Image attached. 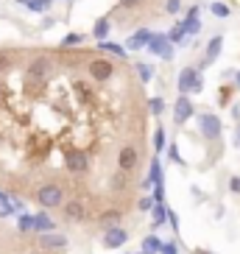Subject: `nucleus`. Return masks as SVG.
<instances>
[{"mask_svg":"<svg viewBox=\"0 0 240 254\" xmlns=\"http://www.w3.org/2000/svg\"><path fill=\"white\" fill-rule=\"evenodd\" d=\"M235 84H238V87H240V70H238V73H235Z\"/></svg>","mask_w":240,"mask_h":254,"instance_id":"nucleus-42","label":"nucleus"},{"mask_svg":"<svg viewBox=\"0 0 240 254\" xmlns=\"http://www.w3.org/2000/svg\"><path fill=\"white\" fill-rule=\"evenodd\" d=\"M187 37V31H184V23H176V28L168 34V39H171V45H179L181 39Z\"/></svg>","mask_w":240,"mask_h":254,"instance_id":"nucleus-20","label":"nucleus"},{"mask_svg":"<svg viewBox=\"0 0 240 254\" xmlns=\"http://www.w3.org/2000/svg\"><path fill=\"white\" fill-rule=\"evenodd\" d=\"M87 165H90V159L84 157V154H70V157H67V168L73 173H84V171H87Z\"/></svg>","mask_w":240,"mask_h":254,"instance_id":"nucleus-17","label":"nucleus"},{"mask_svg":"<svg viewBox=\"0 0 240 254\" xmlns=\"http://www.w3.org/2000/svg\"><path fill=\"white\" fill-rule=\"evenodd\" d=\"M120 6H126V8H134V6H140V0H120Z\"/></svg>","mask_w":240,"mask_h":254,"instance_id":"nucleus-40","label":"nucleus"},{"mask_svg":"<svg viewBox=\"0 0 240 254\" xmlns=\"http://www.w3.org/2000/svg\"><path fill=\"white\" fill-rule=\"evenodd\" d=\"M221 48H224V37H212L210 45H207V53H204V67H207V64H212V62L218 59Z\"/></svg>","mask_w":240,"mask_h":254,"instance_id":"nucleus-11","label":"nucleus"},{"mask_svg":"<svg viewBox=\"0 0 240 254\" xmlns=\"http://www.w3.org/2000/svg\"><path fill=\"white\" fill-rule=\"evenodd\" d=\"M145 51H151L154 56H159V59H165V62L173 56V45H171V39H168V34H157V31L151 34Z\"/></svg>","mask_w":240,"mask_h":254,"instance_id":"nucleus-4","label":"nucleus"},{"mask_svg":"<svg viewBox=\"0 0 240 254\" xmlns=\"http://www.w3.org/2000/svg\"><path fill=\"white\" fill-rule=\"evenodd\" d=\"M34 229L37 232H53V221L45 212H39V215H34Z\"/></svg>","mask_w":240,"mask_h":254,"instance_id":"nucleus-19","label":"nucleus"},{"mask_svg":"<svg viewBox=\"0 0 240 254\" xmlns=\"http://www.w3.org/2000/svg\"><path fill=\"white\" fill-rule=\"evenodd\" d=\"M165 11L168 14H179L181 11V0H165Z\"/></svg>","mask_w":240,"mask_h":254,"instance_id":"nucleus-34","label":"nucleus"},{"mask_svg":"<svg viewBox=\"0 0 240 254\" xmlns=\"http://www.w3.org/2000/svg\"><path fill=\"white\" fill-rule=\"evenodd\" d=\"M17 3H23V6H25V3H31V0H17Z\"/></svg>","mask_w":240,"mask_h":254,"instance_id":"nucleus-44","label":"nucleus"},{"mask_svg":"<svg viewBox=\"0 0 240 254\" xmlns=\"http://www.w3.org/2000/svg\"><path fill=\"white\" fill-rule=\"evenodd\" d=\"M229 190L240 195V176H232V179H229Z\"/></svg>","mask_w":240,"mask_h":254,"instance_id":"nucleus-38","label":"nucleus"},{"mask_svg":"<svg viewBox=\"0 0 240 254\" xmlns=\"http://www.w3.org/2000/svg\"><path fill=\"white\" fill-rule=\"evenodd\" d=\"M51 3L53 0H31V3H25V6H28L31 11H37V14H45V11H51Z\"/></svg>","mask_w":240,"mask_h":254,"instance_id":"nucleus-22","label":"nucleus"},{"mask_svg":"<svg viewBox=\"0 0 240 254\" xmlns=\"http://www.w3.org/2000/svg\"><path fill=\"white\" fill-rule=\"evenodd\" d=\"M126 240H128V232L123 229V226H109L106 235H104V246L106 249H120Z\"/></svg>","mask_w":240,"mask_h":254,"instance_id":"nucleus-8","label":"nucleus"},{"mask_svg":"<svg viewBox=\"0 0 240 254\" xmlns=\"http://www.w3.org/2000/svg\"><path fill=\"white\" fill-rule=\"evenodd\" d=\"M37 201L42 204L45 209L61 207V204H64V193H61L59 185H42V187L37 190Z\"/></svg>","mask_w":240,"mask_h":254,"instance_id":"nucleus-2","label":"nucleus"},{"mask_svg":"<svg viewBox=\"0 0 240 254\" xmlns=\"http://www.w3.org/2000/svg\"><path fill=\"white\" fill-rule=\"evenodd\" d=\"M212 14L215 17H221V20H224V17H229V6H226V3H221V0H218V3H212Z\"/></svg>","mask_w":240,"mask_h":254,"instance_id":"nucleus-27","label":"nucleus"},{"mask_svg":"<svg viewBox=\"0 0 240 254\" xmlns=\"http://www.w3.org/2000/svg\"><path fill=\"white\" fill-rule=\"evenodd\" d=\"M154 207V198H143V201H140V209H151Z\"/></svg>","mask_w":240,"mask_h":254,"instance_id":"nucleus-41","label":"nucleus"},{"mask_svg":"<svg viewBox=\"0 0 240 254\" xmlns=\"http://www.w3.org/2000/svg\"><path fill=\"white\" fill-rule=\"evenodd\" d=\"M168 221V207L165 204H154V226H162Z\"/></svg>","mask_w":240,"mask_h":254,"instance_id":"nucleus-21","label":"nucleus"},{"mask_svg":"<svg viewBox=\"0 0 240 254\" xmlns=\"http://www.w3.org/2000/svg\"><path fill=\"white\" fill-rule=\"evenodd\" d=\"M61 207H64V218H70V221H81L87 215V207L81 201H67V204H61Z\"/></svg>","mask_w":240,"mask_h":254,"instance_id":"nucleus-12","label":"nucleus"},{"mask_svg":"<svg viewBox=\"0 0 240 254\" xmlns=\"http://www.w3.org/2000/svg\"><path fill=\"white\" fill-rule=\"evenodd\" d=\"M238 145H240V126H238Z\"/></svg>","mask_w":240,"mask_h":254,"instance_id":"nucleus-45","label":"nucleus"},{"mask_svg":"<svg viewBox=\"0 0 240 254\" xmlns=\"http://www.w3.org/2000/svg\"><path fill=\"white\" fill-rule=\"evenodd\" d=\"M137 70H140V81H143V84H148L151 78H154V67H151L148 62H140V64H137Z\"/></svg>","mask_w":240,"mask_h":254,"instance_id":"nucleus-24","label":"nucleus"},{"mask_svg":"<svg viewBox=\"0 0 240 254\" xmlns=\"http://www.w3.org/2000/svg\"><path fill=\"white\" fill-rule=\"evenodd\" d=\"M176 87H179V95H187V92H201L204 90V78H201V73H198L195 67H184L179 73Z\"/></svg>","mask_w":240,"mask_h":254,"instance_id":"nucleus-1","label":"nucleus"},{"mask_svg":"<svg viewBox=\"0 0 240 254\" xmlns=\"http://www.w3.org/2000/svg\"><path fill=\"white\" fill-rule=\"evenodd\" d=\"M184 31H187V37H195V34L201 31V14H198V6H190L187 17H184Z\"/></svg>","mask_w":240,"mask_h":254,"instance_id":"nucleus-10","label":"nucleus"},{"mask_svg":"<svg viewBox=\"0 0 240 254\" xmlns=\"http://www.w3.org/2000/svg\"><path fill=\"white\" fill-rule=\"evenodd\" d=\"M0 201H8V195H6V193H0Z\"/></svg>","mask_w":240,"mask_h":254,"instance_id":"nucleus-43","label":"nucleus"},{"mask_svg":"<svg viewBox=\"0 0 240 254\" xmlns=\"http://www.w3.org/2000/svg\"><path fill=\"white\" fill-rule=\"evenodd\" d=\"M126 187V171H120L112 176V190H123Z\"/></svg>","mask_w":240,"mask_h":254,"instance_id":"nucleus-29","label":"nucleus"},{"mask_svg":"<svg viewBox=\"0 0 240 254\" xmlns=\"http://www.w3.org/2000/svg\"><path fill=\"white\" fill-rule=\"evenodd\" d=\"M159 254H179V249H176V243H162Z\"/></svg>","mask_w":240,"mask_h":254,"instance_id":"nucleus-36","label":"nucleus"},{"mask_svg":"<svg viewBox=\"0 0 240 254\" xmlns=\"http://www.w3.org/2000/svg\"><path fill=\"white\" fill-rule=\"evenodd\" d=\"M193 115H195L193 101H190L187 95H179V98H176V104H173V120H176V123H187Z\"/></svg>","mask_w":240,"mask_h":254,"instance_id":"nucleus-6","label":"nucleus"},{"mask_svg":"<svg viewBox=\"0 0 240 254\" xmlns=\"http://www.w3.org/2000/svg\"><path fill=\"white\" fill-rule=\"evenodd\" d=\"M118 221H120V212H104L101 215V224L109 229V226H118Z\"/></svg>","mask_w":240,"mask_h":254,"instance_id":"nucleus-25","label":"nucleus"},{"mask_svg":"<svg viewBox=\"0 0 240 254\" xmlns=\"http://www.w3.org/2000/svg\"><path fill=\"white\" fill-rule=\"evenodd\" d=\"M48 70H51V62H48L45 56H39V59H34L28 64V78L31 81H42L48 75Z\"/></svg>","mask_w":240,"mask_h":254,"instance_id":"nucleus-9","label":"nucleus"},{"mask_svg":"<svg viewBox=\"0 0 240 254\" xmlns=\"http://www.w3.org/2000/svg\"><path fill=\"white\" fill-rule=\"evenodd\" d=\"M87 73H90V78H95V81H109L115 75V64L109 59H92L90 64H87Z\"/></svg>","mask_w":240,"mask_h":254,"instance_id":"nucleus-5","label":"nucleus"},{"mask_svg":"<svg viewBox=\"0 0 240 254\" xmlns=\"http://www.w3.org/2000/svg\"><path fill=\"white\" fill-rule=\"evenodd\" d=\"M148 109L154 115H162V109H165V101H162V98H151L148 101Z\"/></svg>","mask_w":240,"mask_h":254,"instance_id":"nucleus-30","label":"nucleus"},{"mask_svg":"<svg viewBox=\"0 0 240 254\" xmlns=\"http://www.w3.org/2000/svg\"><path fill=\"white\" fill-rule=\"evenodd\" d=\"M81 42H84L81 34H67V37L61 39V48H73V45H81Z\"/></svg>","mask_w":240,"mask_h":254,"instance_id":"nucleus-26","label":"nucleus"},{"mask_svg":"<svg viewBox=\"0 0 240 254\" xmlns=\"http://www.w3.org/2000/svg\"><path fill=\"white\" fill-rule=\"evenodd\" d=\"M109 28H112V23H109V17H98L95 25H92V37L101 42V39H109Z\"/></svg>","mask_w":240,"mask_h":254,"instance_id":"nucleus-14","label":"nucleus"},{"mask_svg":"<svg viewBox=\"0 0 240 254\" xmlns=\"http://www.w3.org/2000/svg\"><path fill=\"white\" fill-rule=\"evenodd\" d=\"M0 95H3V87H0Z\"/></svg>","mask_w":240,"mask_h":254,"instance_id":"nucleus-47","label":"nucleus"},{"mask_svg":"<svg viewBox=\"0 0 240 254\" xmlns=\"http://www.w3.org/2000/svg\"><path fill=\"white\" fill-rule=\"evenodd\" d=\"M20 229H23V232L34 229V215H23V218H20Z\"/></svg>","mask_w":240,"mask_h":254,"instance_id":"nucleus-35","label":"nucleus"},{"mask_svg":"<svg viewBox=\"0 0 240 254\" xmlns=\"http://www.w3.org/2000/svg\"><path fill=\"white\" fill-rule=\"evenodd\" d=\"M168 159H171L173 165H184V159H181V151L176 148V145H168Z\"/></svg>","mask_w":240,"mask_h":254,"instance_id":"nucleus-28","label":"nucleus"},{"mask_svg":"<svg viewBox=\"0 0 240 254\" xmlns=\"http://www.w3.org/2000/svg\"><path fill=\"white\" fill-rule=\"evenodd\" d=\"M151 34H154V31H148V28L137 31L134 37H128L126 48H131V51H140V48H145V45H148V39H151Z\"/></svg>","mask_w":240,"mask_h":254,"instance_id":"nucleus-13","label":"nucleus"},{"mask_svg":"<svg viewBox=\"0 0 240 254\" xmlns=\"http://www.w3.org/2000/svg\"><path fill=\"white\" fill-rule=\"evenodd\" d=\"M198 128H201V137L204 140L215 142L221 137V118L212 112H198Z\"/></svg>","mask_w":240,"mask_h":254,"instance_id":"nucleus-3","label":"nucleus"},{"mask_svg":"<svg viewBox=\"0 0 240 254\" xmlns=\"http://www.w3.org/2000/svg\"><path fill=\"white\" fill-rule=\"evenodd\" d=\"M151 185H162V162L157 157L151 159V168H148V179H145V187Z\"/></svg>","mask_w":240,"mask_h":254,"instance_id":"nucleus-16","label":"nucleus"},{"mask_svg":"<svg viewBox=\"0 0 240 254\" xmlns=\"http://www.w3.org/2000/svg\"><path fill=\"white\" fill-rule=\"evenodd\" d=\"M195 254H210V252H204V249H201V252H195Z\"/></svg>","mask_w":240,"mask_h":254,"instance_id":"nucleus-46","label":"nucleus"},{"mask_svg":"<svg viewBox=\"0 0 240 254\" xmlns=\"http://www.w3.org/2000/svg\"><path fill=\"white\" fill-rule=\"evenodd\" d=\"M154 145H157V151H165V128H157V134H154Z\"/></svg>","mask_w":240,"mask_h":254,"instance_id":"nucleus-31","label":"nucleus"},{"mask_svg":"<svg viewBox=\"0 0 240 254\" xmlns=\"http://www.w3.org/2000/svg\"><path fill=\"white\" fill-rule=\"evenodd\" d=\"M168 221H171V229H179V215L176 212H168Z\"/></svg>","mask_w":240,"mask_h":254,"instance_id":"nucleus-39","label":"nucleus"},{"mask_svg":"<svg viewBox=\"0 0 240 254\" xmlns=\"http://www.w3.org/2000/svg\"><path fill=\"white\" fill-rule=\"evenodd\" d=\"M143 254H151V252H143Z\"/></svg>","mask_w":240,"mask_h":254,"instance_id":"nucleus-48","label":"nucleus"},{"mask_svg":"<svg viewBox=\"0 0 240 254\" xmlns=\"http://www.w3.org/2000/svg\"><path fill=\"white\" fill-rule=\"evenodd\" d=\"M154 204H165V185H154Z\"/></svg>","mask_w":240,"mask_h":254,"instance_id":"nucleus-33","label":"nucleus"},{"mask_svg":"<svg viewBox=\"0 0 240 254\" xmlns=\"http://www.w3.org/2000/svg\"><path fill=\"white\" fill-rule=\"evenodd\" d=\"M137 165H140V154H137V148H131V145H126V148L118 154V168L120 171H134Z\"/></svg>","mask_w":240,"mask_h":254,"instance_id":"nucleus-7","label":"nucleus"},{"mask_svg":"<svg viewBox=\"0 0 240 254\" xmlns=\"http://www.w3.org/2000/svg\"><path fill=\"white\" fill-rule=\"evenodd\" d=\"M98 51L112 53V56H118V59H126V48L118 45V42H112V39H101V42H98Z\"/></svg>","mask_w":240,"mask_h":254,"instance_id":"nucleus-15","label":"nucleus"},{"mask_svg":"<svg viewBox=\"0 0 240 254\" xmlns=\"http://www.w3.org/2000/svg\"><path fill=\"white\" fill-rule=\"evenodd\" d=\"M159 246H162V240H159L157 235H148V238L143 240V249L151 252V254H159Z\"/></svg>","mask_w":240,"mask_h":254,"instance_id":"nucleus-23","label":"nucleus"},{"mask_svg":"<svg viewBox=\"0 0 240 254\" xmlns=\"http://www.w3.org/2000/svg\"><path fill=\"white\" fill-rule=\"evenodd\" d=\"M218 104H221V106L229 104V90H226V87H224V90H218Z\"/></svg>","mask_w":240,"mask_h":254,"instance_id":"nucleus-37","label":"nucleus"},{"mask_svg":"<svg viewBox=\"0 0 240 254\" xmlns=\"http://www.w3.org/2000/svg\"><path fill=\"white\" fill-rule=\"evenodd\" d=\"M11 67V53L8 51H0V73H6Z\"/></svg>","mask_w":240,"mask_h":254,"instance_id":"nucleus-32","label":"nucleus"},{"mask_svg":"<svg viewBox=\"0 0 240 254\" xmlns=\"http://www.w3.org/2000/svg\"><path fill=\"white\" fill-rule=\"evenodd\" d=\"M42 246H48V249H64V246H67V238H61V235H51V232H45V238H42Z\"/></svg>","mask_w":240,"mask_h":254,"instance_id":"nucleus-18","label":"nucleus"}]
</instances>
